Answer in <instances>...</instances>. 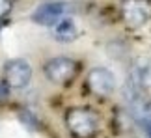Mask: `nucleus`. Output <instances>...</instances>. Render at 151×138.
I'll return each instance as SVG.
<instances>
[{"mask_svg": "<svg viewBox=\"0 0 151 138\" xmlns=\"http://www.w3.org/2000/svg\"><path fill=\"white\" fill-rule=\"evenodd\" d=\"M67 11V4L65 2H50V4H43L32 13V21L37 22L41 26H52L60 17L65 15Z\"/></svg>", "mask_w": 151, "mask_h": 138, "instance_id": "nucleus-6", "label": "nucleus"}, {"mask_svg": "<svg viewBox=\"0 0 151 138\" xmlns=\"http://www.w3.org/2000/svg\"><path fill=\"white\" fill-rule=\"evenodd\" d=\"M78 65L77 62L65 56H56L45 64V77L54 84H65L77 77Z\"/></svg>", "mask_w": 151, "mask_h": 138, "instance_id": "nucleus-3", "label": "nucleus"}, {"mask_svg": "<svg viewBox=\"0 0 151 138\" xmlns=\"http://www.w3.org/2000/svg\"><path fill=\"white\" fill-rule=\"evenodd\" d=\"M30 78H32V67L26 60L15 58L4 65V84L8 88L21 90L24 86H28Z\"/></svg>", "mask_w": 151, "mask_h": 138, "instance_id": "nucleus-4", "label": "nucleus"}, {"mask_svg": "<svg viewBox=\"0 0 151 138\" xmlns=\"http://www.w3.org/2000/svg\"><path fill=\"white\" fill-rule=\"evenodd\" d=\"M11 8H13L11 0H0V21H2V19H6V17L9 15Z\"/></svg>", "mask_w": 151, "mask_h": 138, "instance_id": "nucleus-8", "label": "nucleus"}, {"mask_svg": "<svg viewBox=\"0 0 151 138\" xmlns=\"http://www.w3.org/2000/svg\"><path fill=\"white\" fill-rule=\"evenodd\" d=\"M65 127L75 138H91L99 131V116L90 108H69L65 112Z\"/></svg>", "mask_w": 151, "mask_h": 138, "instance_id": "nucleus-1", "label": "nucleus"}, {"mask_svg": "<svg viewBox=\"0 0 151 138\" xmlns=\"http://www.w3.org/2000/svg\"><path fill=\"white\" fill-rule=\"evenodd\" d=\"M86 84L91 93L95 95H108L112 93V90L116 88V77L114 73L106 67H93L88 73Z\"/></svg>", "mask_w": 151, "mask_h": 138, "instance_id": "nucleus-5", "label": "nucleus"}, {"mask_svg": "<svg viewBox=\"0 0 151 138\" xmlns=\"http://www.w3.org/2000/svg\"><path fill=\"white\" fill-rule=\"evenodd\" d=\"M144 127H146V131H147V136L151 138V121H144Z\"/></svg>", "mask_w": 151, "mask_h": 138, "instance_id": "nucleus-9", "label": "nucleus"}, {"mask_svg": "<svg viewBox=\"0 0 151 138\" xmlns=\"http://www.w3.org/2000/svg\"><path fill=\"white\" fill-rule=\"evenodd\" d=\"M121 19L129 28H140L151 19V0H123Z\"/></svg>", "mask_w": 151, "mask_h": 138, "instance_id": "nucleus-2", "label": "nucleus"}, {"mask_svg": "<svg viewBox=\"0 0 151 138\" xmlns=\"http://www.w3.org/2000/svg\"><path fill=\"white\" fill-rule=\"evenodd\" d=\"M6 93H8V86H0V97H6Z\"/></svg>", "mask_w": 151, "mask_h": 138, "instance_id": "nucleus-10", "label": "nucleus"}, {"mask_svg": "<svg viewBox=\"0 0 151 138\" xmlns=\"http://www.w3.org/2000/svg\"><path fill=\"white\" fill-rule=\"evenodd\" d=\"M80 36V30L77 26V22H75L71 17H60L54 24H52V37L56 39V41H62V43H71L75 41Z\"/></svg>", "mask_w": 151, "mask_h": 138, "instance_id": "nucleus-7", "label": "nucleus"}]
</instances>
